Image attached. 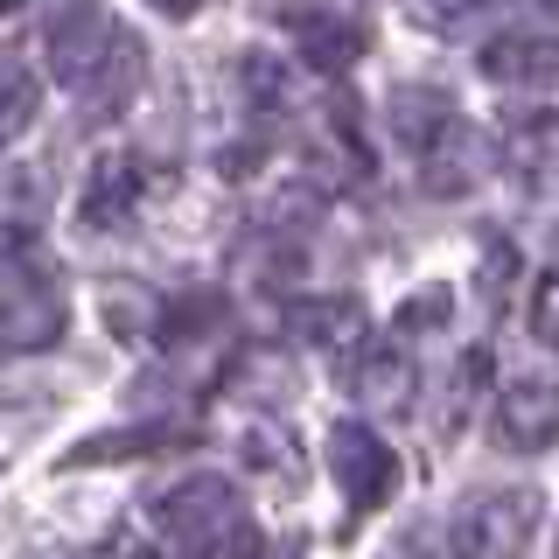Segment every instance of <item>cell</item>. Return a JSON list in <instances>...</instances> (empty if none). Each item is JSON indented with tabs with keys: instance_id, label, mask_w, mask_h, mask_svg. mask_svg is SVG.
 Instances as JSON below:
<instances>
[{
	"instance_id": "cell-15",
	"label": "cell",
	"mask_w": 559,
	"mask_h": 559,
	"mask_svg": "<svg viewBox=\"0 0 559 559\" xmlns=\"http://www.w3.org/2000/svg\"><path fill=\"white\" fill-rule=\"evenodd\" d=\"M413 392H419V371L399 349H371V357L357 364V399L371 413H413Z\"/></svg>"
},
{
	"instance_id": "cell-16",
	"label": "cell",
	"mask_w": 559,
	"mask_h": 559,
	"mask_svg": "<svg viewBox=\"0 0 559 559\" xmlns=\"http://www.w3.org/2000/svg\"><path fill=\"white\" fill-rule=\"evenodd\" d=\"M35 112H43V84H35V70L22 57H0V147L22 140L35 127Z\"/></svg>"
},
{
	"instance_id": "cell-20",
	"label": "cell",
	"mask_w": 559,
	"mask_h": 559,
	"mask_svg": "<svg viewBox=\"0 0 559 559\" xmlns=\"http://www.w3.org/2000/svg\"><path fill=\"white\" fill-rule=\"evenodd\" d=\"M245 378H259V399H294V364H287V349H259L252 364H245Z\"/></svg>"
},
{
	"instance_id": "cell-24",
	"label": "cell",
	"mask_w": 559,
	"mask_h": 559,
	"mask_svg": "<svg viewBox=\"0 0 559 559\" xmlns=\"http://www.w3.org/2000/svg\"><path fill=\"white\" fill-rule=\"evenodd\" d=\"M441 308H448V294L433 287V294H419V301H413L406 314H399V322H406V329H413V322H433V314H441Z\"/></svg>"
},
{
	"instance_id": "cell-11",
	"label": "cell",
	"mask_w": 559,
	"mask_h": 559,
	"mask_svg": "<svg viewBox=\"0 0 559 559\" xmlns=\"http://www.w3.org/2000/svg\"><path fill=\"white\" fill-rule=\"evenodd\" d=\"M43 210H49V182L28 162L0 168V252H22V245L43 231Z\"/></svg>"
},
{
	"instance_id": "cell-10",
	"label": "cell",
	"mask_w": 559,
	"mask_h": 559,
	"mask_svg": "<svg viewBox=\"0 0 559 559\" xmlns=\"http://www.w3.org/2000/svg\"><path fill=\"white\" fill-rule=\"evenodd\" d=\"M140 84H147V49H140V35L133 28H119V43H112V57L98 63V78L84 84V112L92 119H112L119 105H133L140 98Z\"/></svg>"
},
{
	"instance_id": "cell-13",
	"label": "cell",
	"mask_w": 559,
	"mask_h": 559,
	"mask_svg": "<svg viewBox=\"0 0 559 559\" xmlns=\"http://www.w3.org/2000/svg\"><path fill=\"white\" fill-rule=\"evenodd\" d=\"M483 70L497 84H552V43L538 28H511L483 49Z\"/></svg>"
},
{
	"instance_id": "cell-4",
	"label": "cell",
	"mask_w": 559,
	"mask_h": 559,
	"mask_svg": "<svg viewBox=\"0 0 559 559\" xmlns=\"http://www.w3.org/2000/svg\"><path fill=\"white\" fill-rule=\"evenodd\" d=\"M329 476H336L349 511L371 518L378 503H392V489H399V448H384L371 427H336L329 433Z\"/></svg>"
},
{
	"instance_id": "cell-26",
	"label": "cell",
	"mask_w": 559,
	"mask_h": 559,
	"mask_svg": "<svg viewBox=\"0 0 559 559\" xmlns=\"http://www.w3.org/2000/svg\"><path fill=\"white\" fill-rule=\"evenodd\" d=\"M154 8H162V14H197L203 0H154Z\"/></svg>"
},
{
	"instance_id": "cell-7",
	"label": "cell",
	"mask_w": 559,
	"mask_h": 559,
	"mask_svg": "<svg viewBox=\"0 0 559 559\" xmlns=\"http://www.w3.org/2000/svg\"><path fill=\"white\" fill-rule=\"evenodd\" d=\"M384 127L406 154H441L448 140H462V119H454V98L441 84H399L392 105H384Z\"/></svg>"
},
{
	"instance_id": "cell-18",
	"label": "cell",
	"mask_w": 559,
	"mask_h": 559,
	"mask_svg": "<svg viewBox=\"0 0 559 559\" xmlns=\"http://www.w3.org/2000/svg\"><path fill=\"white\" fill-rule=\"evenodd\" d=\"M503 154H511V168H518L532 189H546V168H552V112L518 119V127L503 133Z\"/></svg>"
},
{
	"instance_id": "cell-22",
	"label": "cell",
	"mask_w": 559,
	"mask_h": 559,
	"mask_svg": "<svg viewBox=\"0 0 559 559\" xmlns=\"http://www.w3.org/2000/svg\"><path fill=\"white\" fill-rule=\"evenodd\" d=\"M532 336L552 343V273H538V294H532Z\"/></svg>"
},
{
	"instance_id": "cell-12",
	"label": "cell",
	"mask_w": 559,
	"mask_h": 559,
	"mask_svg": "<svg viewBox=\"0 0 559 559\" xmlns=\"http://www.w3.org/2000/svg\"><path fill=\"white\" fill-rule=\"evenodd\" d=\"M287 336H301L314 349H357V336H364V301H343V294L294 301L287 308Z\"/></svg>"
},
{
	"instance_id": "cell-27",
	"label": "cell",
	"mask_w": 559,
	"mask_h": 559,
	"mask_svg": "<svg viewBox=\"0 0 559 559\" xmlns=\"http://www.w3.org/2000/svg\"><path fill=\"white\" fill-rule=\"evenodd\" d=\"M14 8H22V0H0V14H14Z\"/></svg>"
},
{
	"instance_id": "cell-2",
	"label": "cell",
	"mask_w": 559,
	"mask_h": 559,
	"mask_svg": "<svg viewBox=\"0 0 559 559\" xmlns=\"http://www.w3.org/2000/svg\"><path fill=\"white\" fill-rule=\"evenodd\" d=\"M43 43H49V63H57V78L70 84V92H84V84L98 78V63L112 57L119 22H112V8H105V0H49Z\"/></svg>"
},
{
	"instance_id": "cell-19",
	"label": "cell",
	"mask_w": 559,
	"mask_h": 559,
	"mask_svg": "<svg viewBox=\"0 0 559 559\" xmlns=\"http://www.w3.org/2000/svg\"><path fill=\"white\" fill-rule=\"evenodd\" d=\"M245 462L266 468V476H294V468H301V454H294V433H280V427H252V433H245Z\"/></svg>"
},
{
	"instance_id": "cell-9",
	"label": "cell",
	"mask_w": 559,
	"mask_h": 559,
	"mask_svg": "<svg viewBox=\"0 0 559 559\" xmlns=\"http://www.w3.org/2000/svg\"><path fill=\"white\" fill-rule=\"evenodd\" d=\"M497 427H503V441H511L518 454H546V448H552V433H559V399H552V384H546V378H518V384H503V399H497Z\"/></svg>"
},
{
	"instance_id": "cell-23",
	"label": "cell",
	"mask_w": 559,
	"mask_h": 559,
	"mask_svg": "<svg viewBox=\"0 0 559 559\" xmlns=\"http://www.w3.org/2000/svg\"><path fill=\"white\" fill-rule=\"evenodd\" d=\"M84 559H154V546H140V538H105V546H92Z\"/></svg>"
},
{
	"instance_id": "cell-5",
	"label": "cell",
	"mask_w": 559,
	"mask_h": 559,
	"mask_svg": "<svg viewBox=\"0 0 559 559\" xmlns=\"http://www.w3.org/2000/svg\"><path fill=\"white\" fill-rule=\"evenodd\" d=\"M70 336V301L57 280L28 273L0 294V357H35V349H57Z\"/></svg>"
},
{
	"instance_id": "cell-14",
	"label": "cell",
	"mask_w": 559,
	"mask_h": 559,
	"mask_svg": "<svg viewBox=\"0 0 559 559\" xmlns=\"http://www.w3.org/2000/svg\"><path fill=\"white\" fill-rule=\"evenodd\" d=\"M162 314H168V294L140 287V280L105 287V329H112L119 343H162Z\"/></svg>"
},
{
	"instance_id": "cell-1",
	"label": "cell",
	"mask_w": 559,
	"mask_h": 559,
	"mask_svg": "<svg viewBox=\"0 0 559 559\" xmlns=\"http://www.w3.org/2000/svg\"><path fill=\"white\" fill-rule=\"evenodd\" d=\"M154 532H162L175 552L210 559L217 546H231L245 532V503H238V489L224 476H182L175 489L154 497Z\"/></svg>"
},
{
	"instance_id": "cell-3",
	"label": "cell",
	"mask_w": 559,
	"mask_h": 559,
	"mask_svg": "<svg viewBox=\"0 0 559 559\" xmlns=\"http://www.w3.org/2000/svg\"><path fill=\"white\" fill-rule=\"evenodd\" d=\"M538 538V497H476L462 518H454V552L462 559H524Z\"/></svg>"
},
{
	"instance_id": "cell-8",
	"label": "cell",
	"mask_w": 559,
	"mask_h": 559,
	"mask_svg": "<svg viewBox=\"0 0 559 559\" xmlns=\"http://www.w3.org/2000/svg\"><path fill=\"white\" fill-rule=\"evenodd\" d=\"M140 189H147V168H140L133 154H98V162H92V175H84L78 217L92 224V231H112L119 217H133Z\"/></svg>"
},
{
	"instance_id": "cell-21",
	"label": "cell",
	"mask_w": 559,
	"mask_h": 559,
	"mask_svg": "<svg viewBox=\"0 0 559 559\" xmlns=\"http://www.w3.org/2000/svg\"><path fill=\"white\" fill-rule=\"evenodd\" d=\"M476 8H483V0H413V14H419L427 28H441V35L468 28V22H476Z\"/></svg>"
},
{
	"instance_id": "cell-25",
	"label": "cell",
	"mask_w": 559,
	"mask_h": 559,
	"mask_svg": "<svg viewBox=\"0 0 559 559\" xmlns=\"http://www.w3.org/2000/svg\"><path fill=\"white\" fill-rule=\"evenodd\" d=\"M392 559H454V552H433V538H406Z\"/></svg>"
},
{
	"instance_id": "cell-17",
	"label": "cell",
	"mask_w": 559,
	"mask_h": 559,
	"mask_svg": "<svg viewBox=\"0 0 559 559\" xmlns=\"http://www.w3.org/2000/svg\"><path fill=\"white\" fill-rule=\"evenodd\" d=\"M231 84H238V98L252 105V112H280V105H287V63L266 57V49H245L231 63Z\"/></svg>"
},
{
	"instance_id": "cell-6",
	"label": "cell",
	"mask_w": 559,
	"mask_h": 559,
	"mask_svg": "<svg viewBox=\"0 0 559 559\" xmlns=\"http://www.w3.org/2000/svg\"><path fill=\"white\" fill-rule=\"evenodd\" d=\"M280 22L314 70H349L364 57V14H349L343 0H280Z\"/></svg>"
}]
</instances>
